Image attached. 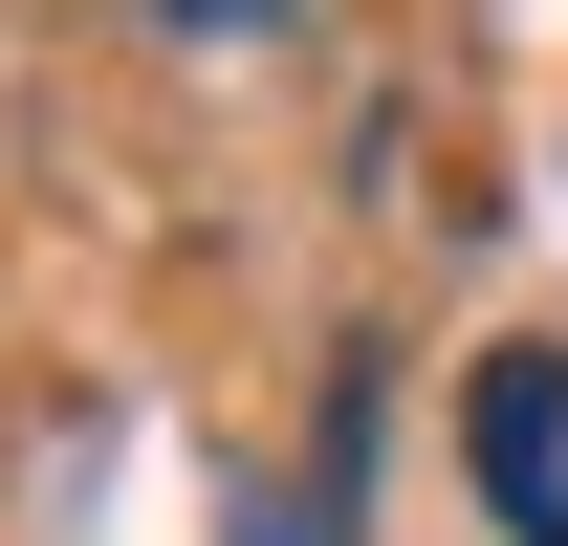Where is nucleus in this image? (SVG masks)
I'll return each mask as SVG.
<instances>
[{
    "label": "nucleus",
    "mask_w": 568,
    "mask_h": 546,
    "mask_svg": "<svg viewBox=\"0 0 568 546\" xmlns=\"http://www.w3.org/2000/svg\"><path fill=\"white\" fill-rule=\"evenodd\" d=\"M459 459H481L503 546H568V350H481L459 372Z\"/></svg>",
    "instance_id": "obj_1"
},
{
    "label": "nucleus",
    "mask_w": 568,
    "mask_h": 546,
    "mask_svg": "<svg viewBox=\"0 0 568 546\" xmlns=\"http://www.w3.org/2000/svg\"><path fill=\"white\" fill-rule=\"evenodd\" d=\"M372 415H394V394H372V350H351V372H328V415H306V481H263V503H241V546H351V525H372Z\"/></svg>",
    "instance_id": "obj_2"
}]
</instances>
